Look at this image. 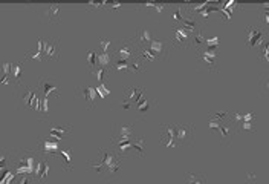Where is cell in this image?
<instances>
[{"label": "cell", "instance_id": "ba28073f", "mask_svg": "<svg viewBox=\"0 0 269 184\" xmlns=\"http://www.w3.org/2000/svg\"><path fill=\"white\" fill-rule=\"evenodd\" d=\"M19 102L24 107H34L38 109V88H29V86H24L19 92ZM40 110V109H38Z\"/></svg>", "mask_w": 269, "mask_h": 184}, {"label": "cell", "instance_id": "5bb4252c", "mask_svg": "<svg viewBox=\"0 0 269 184\" xmlns=\"http://www.w3.org/2000/svg\"><path fill=\"white\" fill-rule=\"evenodd\" d=\"M38 91H42L43 92V95L48 98L49 95H52L54 92L55 94H58V86H57V83L55 81H52L50 79H42L40 81H38Z\"/></svg>", "mask_w": 269, "mask_h": 184}, {"label": "cell", "instance_id": "ac0fdd59", "mask_svg": "<svg viewBox=\"0 0 269 184\" xmlns=\"http://www.w3.org/2000/svg\"><path fill=\"white\" fill-rule=\"evenodd\" d=\"M58 151V144L57 143H52L49 140H45V141H40L38 143V149L37 152H40L43 155H50V154H55Z\"/></svg>", "mask_w": 269, "mask_h": 184}, {"label": "cell", "instance_id": "9a60e30c", "mask_svg": "<svg viewBox=\"0 0 269 184\" xmlns=\"http://www.w3.org/2000/svg\"><path fill=\"white\" fill-rule=\"evenodd\" d=\"M190 40H191V35L185 31V29H182V28H179V29H176V32H174V37H173V45L174 46H181V48H184V46H190Z\"/></svg>", "mask_w": 269, "mask_h": 184}, {"label": "cell", "instance_id": "ffe728a7", "mask_svg": "<svg viewBox=\"0 0 269 184\" xmlns=\"http://www.w3.org/2000/svg\"><path fill=\"white\" fill-rule=\"evenodd\" d=\"M92 72V77L97 79L99 83H102L104 80H107L110 77V68H104V66H98L95 69L91 71Z\"/></svg>", "mask_w": 269, "mask_h": 184}, {"label": "cell", "instance_id": "7c38bea8", "mask_svg": "<svg viewBox=\"0 0 269 184\" xmlns=\"http://www.w3.org/2000/svg\"><path fill=\"white\" fill-rule=\"evenodd\" d=\"M43 53L48 58L55 60L60 57V42L58 39H49L43 43Z\"/></svg>", "mask_w": 269, "mask_h": 184}, {"label": "cell", "instance_id": "30bf717a", "mask_svg": "<svg viewBox=\"0 0 269 184\" xmlns=\"http://www.w3.org/2000/svg\"><path fill=\"white\" fill-rule=\"evenodd\" d=\"M265 42V34L262 29L254 28V26H248L246 29V43L251 48H260Z\"/></svg>", "mask_w": 269, "mask_h": 184}, {"label": "cell", "instance_id": "d6986e66", "mask_svg": "<svg viewBox=\"0 0 269 184\" xmlns=\"http://www.w3.org/2000/svg\"><path fill=\"white\" fill-rule=\"evenodd\" d=\"M156 106V100L155 98H147V97H144L143 100H141L139 103H138V106H136V109L139 110L141 114H147V112H150V110Z\"/></svg>", "mask_w": 269, "mask_h": 184}, {"label": "cell", "instance_id": "277c9868", "mask_svg": "<svg viewBox=\"0 0 269 184\" xmlns=\"http://www.w3.org/2000/svg\"><path fill=\"white\" fill-rule=\"evenodd\" d=\"M112 55H113L115 60H120V61H130V60H133L135 57L139 55V48H138L133 42H130V39L121 40L118 49H115ZM115 60H113V61H115Z\"/></svg>", "mask_w": 269, "mask_h": 184}, {"label": "cell", "instance_id": "8992f818", "mask_svg": "<svg viewBox=\"0 0 269 184\" xmlns=\"http://www.w3.org/2000/svg\"><path fill=\"white\" fill-rule=\"evenodd\" d=\"M146 97V89L144 88H127L122 92V106L130 109V107H136L138 103Z\"/></svg>", "mask_w": 269, "mask_h": 184}, {"label": "cell", "instance_id": "8fae6325", "mask_svg": "<svg viewBox=\"0 0 269 184\" xmlns=\"http://www.w3.org/2000/svg\"><path fill=\"white\" fill-rule=\"evenodd\" d=\"M130 42H133L139 49H144L147 48L153 40H151V34L148 29H138L135 32L133 37H130Z\"/></svg>", "mask_w": 269, "mask_h": 184}, {"label": "cell", "instance_id": "d4e9b609", "mask_svg": "<svg viewBox=\"0 0 269 184\" xmlns=\"http://www.w3.org/2000/svg\"><path fill=\"white\" fill-rule=\"evenodd\" d=\"M22 71H23V65H20V63H12V65H11V77L14 79L17 83H19V80H20Z\"/></svg>", "mask_w": 269, "mask_h": 184}, {"label": "cell", "instance_id": "83f0119b", "mask_svg": "<svg viewBox=\"0 0 269 184\" xmlns=\"http://www.w3.org/2000/svg\"><path fill=\"white\" fill-rule=\"evenodd\" d=\"M265 91L269 94V79H268V81H266V84H265Z\"/></svg>", "mask_w": 269, "mask_h": 184}, {"label": "cell", "instance_id": "5b68a950", "mask_svg": "<svg viewBox=\"0 0 269 184\" xmlns=\"http://www.w3.org/2000/svg\"><path fill=\"white\" fill-rule=\"evenodd\" d=\"M196 57L200 61V65L207 71L217 69V63H219V53H217V49H211V48L205 46L200 53L196 54Z\"/></svg>", "mask_w": 269, "mask_h": 184}, {"label": "cell", "instance_id": "52a82bcc", "mask_svg": "<svg viewBox=\"0 0 269 184\" xmlns=\"http://www.w3.org/2000/svg\"><path fill=\"white\" fill-rule=\"evenodd\" d=\"M176 128V143L177 146H188L195 138V126L190 123L174 125Z\"/></svg>", "mask_w": 269, "mask_h": 184}, {"label": "cell", "instance_id": "603a6c76", "mask_svg": "<svg viewBox=\"0 0 269 184\" xmlns=\"http://www.w3.org/2000/svg\"><path fill=\"white\" fill-rule=\"evenodd\" d=\"M144 63H146V60L141 55H138V57H135L133 60L129 61V69L136 71V72H143L144 71Z\"/></svg>", "mask_w": 269, "mask_h": 184}, {"label": "cell", "instance_id": "3957f363", "mask_svg": "<svg viewBox=\"0 0 269 184\" xmlns=\"http://www.w3.org/2000/svg\"><path fill=\"white\" fill-rule=\"evenodd\" d=\"M138 137L136 135V125L135 123H121L117 128H115L112 133V143L113 146L124 144V143H130Z\"/></svg>", "mask_w": 269, "mask_h": 184}, {"label": "cell", "instance_id": "2e32d148", "mask_svg": "<svg viewBox=\"0 0 269 184\" xmlns=\"http://www.w3.org/2000/svg\"><path fill=\"white\" fill-rule=\"evenodd\" d=\"M45 16L50 22H60V19H61V8H60V5H55V3L46 5L45 6Z\"/></svg>", "mask_w": 269, "mask_h": 184}, {"label": "cell", "instance_id": "484cf974", "mask_svg": "<svg viewBox=\"0 0 269 184\" xmlns=\"http://www.w3.org/2000/svg\"><path fill=\"white\" fill-rule=\"evenodd\" d=\"M61 155L65 157V164L63 166H65L66 169H71V161H72L71 159V151H61Z\"/></svg>", "mask_w": 269, "mask_h": 184}, {"label": "cell", "instance_id": "4fadbf2b", "mask_svg": "<svg viewBox=\"0 0 269 184\" xmlns=\"http://www.w3.org/2000/svg\"><path fill=\"white\" fill-rule=\"evenodd\" d=\"M205 45H207V37L203 35L202 29H195V34L191 35V40H190V46L188 48L195 49L196 54H197L205 48Z\"/></svg>", "mask_w": 269, "mask_h": 184}, {"label": "cell", "instance_id": "cb8c5ba5", "mask_svg": "<svg viewBox=\"0 0 269 184\" xmlns=\"http://www.w3.org/2000/svg\"><path fill=\"white\" fill-rule=\"evenodd\" d=\"M37 177L38 180H43L48 174V170H49V164L46 159H42V161H38V166H37Z\"/></svg>", "mask_w": 269, "mask_h": 184}, {"label": "cell", "instance_id": "44dd1931", "mask_svg": "<svg viewBox=\"0 0 269 184\" xmlns=\"http://www.w3.org/2000/svg\"><path fill=\"white\" fill-rule=\"evenodd\" d=\"M184 184H207V178L202 174H196V172H188L185 175Z\"/></svg>", "mask_w": 269, "mask_h": 184}, {"label": "cell", "instance_id": "e0dca14e", "mask_svg": "<svg viewBox=\"0 0 269 184\" xmlns=\"http://www.w3.org/2000/svg\"><path fill=\"white\" fill-rule=\"evenodd\" d=\"M72 132V126L71 125H57V126H50V133L54 137L58 138H68Z\"/></svg>", "mask_w": 269, "mask_h": 184}, {"label": "cell", "instance_id": "7402d4cb", "mask_svg": "<svg viewBox=\"0 0 269 184\" xmlns=\"http://www.w3.org/2000/svg\"><path fill=\"white\" fill-rule=\"evenodd\" d=\"M81 92L84 95V100L89 106H94L95 105V100H97V91L94 88H81Z\"/></svg>", "mask_w": 269, "mask_h": 184}, {"label": "cell", "instance_id": "6da1fadb", "mask_svg": "<svg viewBox=\"0 0 269 184\" xmlns=\"http://www.w3.org/2000/svg\"><path fill=\"white\" fill-rule=\"evenodd\" d=\"M122 157L115 151V147H101L94 161L89 164L104 178H112L118 174L122 164Z\"/></svg>", "mask_w": 269, "mask_h": 184}, {"label": "cell", "instance_id": "7a4b0ae2", "mask_svg": "<svg viewBox=\"0 0 269 184\" xmlns=\"http://www.w3.org/2000/svg\"><path fill=\"white\" fill-rule=\"evenodd\" d=\"M208 125L211 129L217 131V133L220 135V141H223V143H228L234 137V133L239 132L237 123L233 118V114H229V112L211 114L210 120H208Z\"/></svg>", "mask_w": 269, "mask_h": 184}, {"label": "cell", "instance_id": "4316f807", "mask_svg": "<svg viewBox=\"0 0 269 184\" xmlns=\"http://www.w3.org/2000/svg\"><path fill=\"white\" fill-rule=\"evenodd\" d=\"M20 184H35V183H34V180H32V178H29V177H24V178L20 181Z\"/></svg>", "mask_w": 269, "mask_h": 184}, {"label": "cell", "instance_id": "9c48e42d", "mask_svg": "<svg viewBox=\"0 0 269 184\" xmlns=\"http://www.w3.org/2000/svg\"><path fill=\"white\" fill-rule=\"evenodd\" d=\"M159 143L165 147H171V146H177L176 143V128L171 123H164L159 131Z\"/></svg>", "mask_w": 269, "mask_h": 184}]
</instances>
